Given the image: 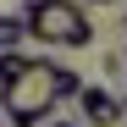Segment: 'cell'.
Instances as JSON below:
<instances>
[{
  "instance_id": "cell-8",
  "label": "cell",
  "mask_w": 127,
  "mask_h": 127,
  "mask_svg": "<svg viewBox=\"0 0 127 127\" xmlns=\"http://www.w3.org/2000/svg\"><path fill=\"white\" fill-rule=\"evenodd\" d=\"M116 105H122V111H127V89H122V99H116Z\"/></svg>"
},
{
  "instance_id": "cell-7",
  "label": "cell",
  "mask_w": 127,
  "mask_h": 127,
  "mask_svg": "<svg viewBox=\"0 0 127 127\" xmlns=\"http://www.w3.org/2000/svg\"><path fill=\"white\" fill-rule=\"evenodd\" d=\"M6 122H11V127H44L39 111H6Z\"/></svg>"
},
{
  "instance_id": "cell-6",
  "label": "cell",
  "mask_w": 127,
  "mask_h": 127,
  "mask_svg": "<svg viewBox=\"0 0 127 127\" xmlns=\"http://www.w3.org/2000/svg\"><path fill=\"white\" fill-rule=\"evenodd\" d=\"M22 44V17H0V50Z\"/></svg>"
},
{
  "instance_id": "cell-4",
  "label": "cell",
  "mask_w": 127,
  "mask_h": 127,
  "mask_svg": "<svg viewBox=\"0 0 127 127\" xmlns=\"http://www.w3.org/2000/svg\"><path fill=\"white\" fill-rule=\"evenodd\" d=\"M33 61H39V55L17 50V44H11V50H0V89H6V83H17V77H22V72L33 66Z\"/></svg>"
},
{
  "instance_id": "cell-9",
  "label": "cell",
  "mask_w": 127,
  "mask_h": 127,
  "mask_svg": "<svg viewBox=\"0 0 127 127\" xmlns=\"http://www.w3.org/2000/svg\"><path fill=\"white\" fill-rule=\"evenodd\" d=\"M89 6H111V0H89Z\"/></svg>"
},
{
  "instance_id": "cell-10",
  "label": "cell",
  "mask_w": 127,
  "mask_h": 127,
  "mask_svg": "<svg viewBox=\"0 0 127 127\" xmlns=\"http://www.w3.org/2000/svg\"><path fill=\"white\" fill-rule=\"evenodd\" d=\"M50 127H72V122H50Z\"/></svg>"
},
{
  "instance_id": "cell-3",
  "label": "cell",
  "mask_w": 127,
  "mask_h": 127,
  "mask_svg": "<svg viewBox=\"0 0 127 127\" xmlns=\"http://www.w3.org/2000/svg\"><path fill=\"white\" fill-rule=\"evenodd\" d=\"M72 99H77V116H83V127H116V122H122V105H116V94H111V89H99V83H83Z\"/></svg>"
},
{
  "instance_id": "cell-2",
  "label": "cell",
  "mask_w": 127,
  "mask_h": 127,
  "mask_svg": "<svg viewBox=\"0 0 127 127\" xmlns=\"http://www.w3.org/2000/svg\"><path fill=\"white\" fill-rule=\"evenodd\" d=\"M0 105L6 111H39V116H50L55 111V89H50V61L39 55L33 66L17 77V83H6L0 89Z\"/></svg>"
},
{
  "instance_id": "cell-1",
  "label": "cell",
  "mask_w": 127,
  "mask_h": 127,
  "mask_svg": "<svg viewBox=\"0 0 127 127\" xmlns=\"http://www.w3.org/2000/svg\"><path fill=\"white\" fill-rule=\"evenodd\" d=\"M22 39H39L50 50H83L94 39V22L83 0H28L22 6Z\"/></svg>"
},
{
  "instance_id": "cell-5",
  "label": "cell",
  "mask_w": 127,
  "mask_h": 127,
  "mask_svg": "<svg viewBox=\"0 0 127 127\" xmlns=\"http://www.w3.org/2000/svg\"><path fill=\"white\" fill-rule=\"evenodd\" d=\"M50 89H55V105H61V99H72V94L83 89V77H77L72 66H55V61H50Z\"/></svg>"
}]
</instances>
